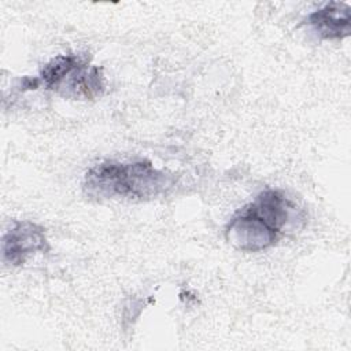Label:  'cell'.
<instances>
[{
  "mask_svg": "<svg viewBox=\"0 0 351 351\" xmlns=\"http://www.w3.org/2000/svg\"><path fill=\"white\" fill-rule=\"evenodd\" d=\"M174 186V177L154 167L151 162L106 160L88 170L84 180L86 196L101 199L149 200Z\"/></svg>",
  "mask_w": 351,
  "mask_h": 351,
  "instance_id": "obj_2",
  "label": "cell"
},
{
  "mask_svg": "<svg viewBox=\"0 0 351 351\" xmlns=\"http://www.w3.org/2000/svg\"><path fill=\"white\" fill-rule=\"evenodd\" d=\"M49 243L43 226L32 221H15L1 241L3 262L21 266L37 254H45Z\"/></svg>",
  "mask_w": 351,
  "mask_h": 351,
  "instance_id": "obj_3",
  "label": "cell"
},
{
  "mask_svg": "<svg viewBox=\"0 0 351 351\" xmlns=\"http://www.w3.org/2000/svg\"><path fill=\"white\" fill-rule=\"evenodd\" d=\"M86 58L78 53L58 55L47 62L40 70V82L47 89L56 90L62 82L85 60Z\"/></svg>",
  "mask_w": 351,
  "mask_h": 351,
  "instance_id": "obj_6",
  "label": "cell"
},
{
  "mask_svg": "<svg viewBox=\"0 0 351 351\" xmlns=\"http://www.w3.org/2000/svg\"><path fill=\"white\" fill-rule=\"evenodd\" d=\"M307 26L324 40H343L351 32V8L346 3L330 1L307 15Z\"/></svg>",
  "mask_w": 351,
  "mask_h": 351,
  "instance_id": "obj_4",
  "label": "cell"
},
{
  "mask_svg": "<svg viewBox=\"0 0 351 351\" xmlns=\"http://www.w3.org/2000/svg\"><path fill=\"white\" fill-rule=\"evenodd\" d=\"M296 211L278 189H265L239 210L225 226V239L236 250L259 252L277 243Z\"/></svg>",
  "mask_w": 351,
  "mask_h": 351,
  "instance_id": "obj_1",
  "label": "cell"
},
{
  "mask_svg": "<svg viewBox=\"0 0 351 351\" xmlns=\"http://www.w3.org/2000/svg\"><path fill=\"white\" fill-rule=\"evenodd\" d=\"M62 96L71 99H96L104 92V75L101 69L90 66L85 59L56 89Z\"/></svg>",
  "mask_w": 351,
  "mask_h": 351,
  "instance_id": "obj_5",
  "label": "cell"
}]
</instances>
